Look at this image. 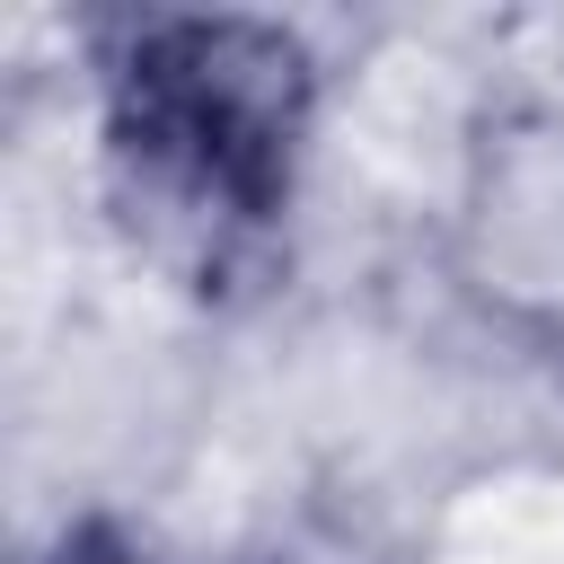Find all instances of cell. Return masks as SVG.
Masks as SVG:
<instances>
[{
    "mask_svg": "<svg viewBox=\"0 0 564 564\" xmlns=\"http://www.w3.org/2000/svg\"><path fill=\"white\" fill-rule=\"evenodd\" d=\"M62 564H70V555H62ZM79 564H115V555H79Z\"/></svg>",
    "mask_w": 564,
    "mask_h": 564,
    "instance_id": "obj_2",
    "label": "cell"
},
{
    "mask_svg": "<svg viewBox=\"0 0 564 564\" xmlns=\"http://www.w3.org/2000/svg\"><path fill=\"white\" fill-rule=\"evenodd\" d=\"M308 115V44L273 18H141L106 62L115 194L194 282H229L264 256L300 185Z\"/></svg>",
    "mask_w": 564,
    "mask_h": 564,
    "instance_id": "obj_1",
    "label": "cell"
}]
</instances>
